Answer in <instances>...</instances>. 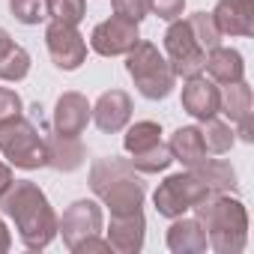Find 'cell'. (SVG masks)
I'll list each match as a JSON object with an SVG mask.
<instances>
[{
	"label": "cell",
	"instance_id": "obj_22",
	"mask_svg": "<svg viewBox=\"0 0 254 254\" xmlns=\"http://www.w3.org/2000/svg\"><path fill=\"white\" fill-rule=\"evenodd\" d=\"M200 138H203L206 153H218V156H221V153H230V147L236 144V132L230 129V123L218 120V114L209 117V120H203Z\"/></svg>",
	"mask_w": 254,
	"mask_h": 254
},
{
	"label": "cell",
	"instance_id": "obj_25",
	"mask_svg": "<svg viewBox=\"0 0 254 254\" xmlns=\"http://www.w3.org/2000/svg\"><path fill=\"white\" fill-rule=\"evenodd\" d=\"M186 21H189L191 33H194L197 45H200L206 54L221 45V33H218V27H215V21H212V12H194V15H189Z\"/></svg>",
	"mask_w": 254,
	"mask_h": 254
},
{
	"label": "cell",
	"instance_id": "obj_35",
	"mask_svg": "<svg viewBox=\"0 0 254 254\" xmlns=\"http://www.w3.org/2000/svg\"><path fill=\"white\" fill-rule=\"evenodd\" d=\"M12 248V236H9V230H6V224H3V218H0V254H6Z\"/></svg>",
	"mask_w": 254,
	"mask_h": 254
},
{
	"label": "cell",
	"instance_id": "obj_33",
	"mask_svg": "<svg viewBox=\"0 0 254 254\" xmlns=\"http://www.w3.org/2000/svg\"><path fill=\"white\" fill-rule=\"evenodd\" d=\"M236 135H239L245 144H251V141H254V123H251V117H245V120H239V123H236Z\"/></svg>",
	"mask_w": 254,
	"mask_h": 254
},
{
	"label": "cell",
	"instance_id": "obj_8",
	"mask_svg": "<svg viewBox=\"0 0 254 254\" xmlns=\"http://www.w3.org/2000/svg\"><path fill=\"white\" fill-rule=\"evenodd\" d=\"M45 45H48V54H51L54 66L63 69V72H75L87 60V42H84V36L78 33L75 24L51 21L45 27Z\"/></svg>",
	"mask_w": 254,
	"mask_h": 254
},
{
	"label": "cell",
	"instance_id": "obj_12",
	"mask_svg": "<svg viewBox=\"0 0 254 254\" xmlns=\"http://www.w3.org/2000/svg\"><path fill=\"white\" fill-rule=\"evenodd\" d=\"M90 117H93V105L87 102V96L69 90V93H63V96L57 99L51 123H54V132H57V135H72V138H78V135H84Z\"/></svg>",
	"mask_w": 254,
	"mask_h": 254
},
{
	"label": "cell",
	"instance_id": "obj_6",
	"mask_svg": "<svg viewBox=\"0 0 254 254\" xmlns=\"http://www.w3.org/2000/svg\"><path fill=\"white\" fill-rule=\"evenodd\" d=\"M206 194H212V191H206V186H203L191 171H186V174H171V177H165V183H159V189H156V194H153V203H156V212H159V215H165V218H180V215H186L189 209H194Z\"/></svg>",
	"mask_w": 254,
	"mask_h": 254
},
{
	"label": "cell",
	"instance_id": "obj_17",
	"mask_svg": "<svg viewBox=\"0 0 254 254\" xmlns=\"http://www.w3.org/2000/svg\"><path fill=\"white\" fill-rule=\"evenodd\" d=\"M48 141V168H54V171H60V174H72V171H78L81 165H84V159H87V150H84V144L78 141V138H72V135H51V138H45Z\"/></svg>",
	"mask_w": 254,
	"mask_h": 254
},
{
	"label": "cell",
	"instance_id": "obj_11",
	"mask_svg": "<svg viewBox=\"0 0 254 254\" xmlns=\"http://www.w3.org/2000/svg\"><path fill=\"white\" fill-rule=\"evenodd\" d=\"M90 120L99 126V132H105V135L123 132L126 126H129V120H132V96L126 90L102 93L96 99V105H93V117Z\"/></svg>",
	"mask_w": 254,
	"mask_h": 254
},
{
	"label": "cell",
	"instance_id": "obj_14",
	"mask_svg": "<svg viewBox=\"0 0 254 254\" xmlns=\"http://www.w3.org/2000/svg\"><path fill=\"white\" fill-rule=\"evenodd\" d=\"M212 21L221 36H251L254 33V0H218Z\"/></svg>",
	"mask_w": 254,
	"mask_h": 254
},
{
	"label": "cell",
	"instance_id": "obj_34",
	"mask_svg": "<svg viewBox=\"0 0 254 254\" xmlns=\"http://www.w3.org/2000/svg\"><path fill=\"white\" fill-rule=\"evenodd\" d=\"M12 180H15V177H12V165H9V162H3V159H0V191H6Z\"/></svg>",
	"mask_w": 254,
	"mask_h": 254
},
{
	"label": "cell",
	"instance_id": "obj_10",
	"mask_svg": "<svg viewBox=\"0 0 254 254\" xmlns=\"http://www.w3.org/2000/svg\"><path fill=\"white\" fill-rule=\"evenodd\" d=\"M138 24L129 21V18H120V15H111L105 18L102 24L93 27V36H90V48L99 54V57H120L126 51H132V45L138 42Z\"/></svg>",
	"mask_w": 254,
	"mask_h": 254
},
{
	"label": "cell",
	"instance_id": "obj_26",
	"mask_svg": "<svg viewBox=\"0 0 254 254\" xmlns=\"http://www.w3.org/2000/svg\"><path fill=\"white\" fill-rule=\"evenodd\" d=\"M30 72V54L21 45H12L0 57V81H24Z\"/></svg>",
	"mask_w": 254,
	"mask_h": 254
},
{
	"label": "cell",
	"instance_id": "obj_20",
	"mask_svg": "<svg viewBox=\"0 0 254 254\" xmlns=\"http://www.w3.org/2000/svg\"><path fill=\"white\" fill-rule=\"evenodd\" d=\"M203 186H206V191H212V194H221V191H233L239 183H236V171L230 168V162H221V159H203L200 165H194V168H189Z\"/></svg>",
	"mask_w": 254,
	"mask_h": 254
},
{
	"label": "cell",
	"instance_id": "obj_24",
	"mask_svg": "<svg viewBox=\"0 0 254 254\" xmlns=\"http://www.w3.org/2000/svg\"><path fill=\"white\" fill-rule=\"evenodd\" d=\"M129 162H132V168H135L138 174H162V171L171 168L174 156H171V147L159 141L156 147H150V150H144V153H135Z\"/></svg>",
	"mask_w": 254,
	"mask_h": 254
},
{
	"label": "cell",
	"instance_id": "obj_23",
	"mask_svg": "<svg viewBox=\"0 0 254 254\" xmlns=\"http://www.w3.org/2000/svg\"><path fill=\"white\" fill-rule=\"evenodd\" d=\"M159 141H162V126L153 123V120H141V123H135L132 129L126 132L123 147H126V153H129V156H135V153H144V150L156 147Z\"/></svg>",
	"mask_w": 254,
	"mask_h": 254
},
{
	"label": "cell",
	"instance_id": "obj_7",
	"mask_svg": "<svg viewBox=\"0 0 254 254\" xmlns=\"http://www.w3.org/2000/svg\"><path fill=\"white\" fill-rule=\"evenodd\" d=\"M165 54L177 78H194L206 66V51L197 45L189 21L183 18L171 21V27L165 30Z\"/></svg>",
	"mask_w": 254,
	"mask_h": 254
},
{
	"label": "cell",
	"instance_id": "obj_30",
	"mask_svg": "<svg viewBox=\"0 0 254 254\" xmlns=\"http://www.w3.org/2000/svg\"><path fill=\"white\" fill-rule=\"evenodd\" d=\"M111 3H114V15L129 18V21H135V24H141L144 15L150 12V9H147V0H111Z\"/></svg>",
	"mask_w": 254,
	"mask_h": 254
},
{
	"label": "cell",
	"instance_id": "obj_9",
	"mask_svg": "<svg viewBox=\"0 0 254 254\" xmlns=\"http://www.w3.org/2000/svg\"><path fill=\"white\" fill-rule=\"evenodd\" d=\"M57 233L63 236L66 248L72 251L78 242L102 233V206L96 200H75L57 218Z\"/></svg>",
	"mask_w": 254,
	"mask_h": 254
},
{
	"label": "cell",
	"instance_id": "obj_31",
	"mask_svg": "<svg viewBox=\"0 0 254 254\" xmlns=\"http://www.w3.org/2000/svg\"><path fill=\"white\" fill-rule=\"evenodd\" d=\"M147 9L156 12L162 21H177L186 9V0H147Z\"/></svg>",
	"mask_w": 254,
	"mask_h": 254
},
{
	"label": "cell",
	"instance_id": "obj_29",
	"mask_svg": "<svg viewBox=\"0 0 254 254\" xmlns=\"http://www.w3.org/2000/svg\"><path fill=\"white\" fill-rule=\"evenodd\" d=\"M21 114H24V102H21V96H18L15 90H9V87H0V126L18 120Z\"/></svg>",
	"mask_w": 254,
	"mask_h": 254
},
{
	"label": "cell",
	"instance_id": "obj_32",
	"mask_svg": "<svg viewBox=\"0 0 254 254\" xmlns=\"http://www.w3.org/2000/svg\"><path fill=\"white\" fill-rule=\"evenodd\" d=\"M108 251H111V245L102 236H90V239H84L72 248V254H108Z\"/></svg>",
	"mask_w": 254,
	"mask_h": 254
},
{
	"label": "cell",
	"instance_id": "obj_15",
	"mask_svg": "<svg viewBox=\"0 0 254 254\" xmlns=\"http://www.w3.org/2000/svg\"><path fill=\"white\" fill-rule=\"evenodd\" d=\"M218 102H221V90L215 87V81H206L203 75L186 78L183 87V108L186 114H191L194 120H209L218 114Z\"/></svg>",
	"mask_w": 254,
	"mask_h": 254
},
{
	"label": "cell",
	"instance_id": "obj_3",
	"mask_svg": "<svg viewBox=\"0 0 254 254\" xmlns=\"http://www.w3.org/2000/svg\"><path fill=\"white\" fill-rule=\"evenodd\" d=\"M194 218L206 230V242L218 254H239L245 251L248 242V212L245 203L230 197L227 191L221 194H206L194 206Z\"/></svg>",
	"mask_w": 254,
	"mask_h": 254
},
{
	"label": "cell",
	"instance_id": "obj_18",
	"mask_svg": "<svg viewBox=\"0 0 254 254\" xmlns=\"http://www.w3.org/2000/svg\"><path fill=\"white\" fill-rule=\"evenodd\" d=\"M203 69L209 72V78L215 84H233V81L245 78V60H242V54L236 48H224V45H218V48H212L206 54V66Z\"/></svg>",
	"mask_w": 254,
	"mask_h": 254
},
{
	"label": "cell",
	"instance_id": "obj_21",
	"mask_svg": "<svg viewBox=\"0 0 254 254\" xmlns=\"http://www.w3.org/2000/svg\"><path fill=\"white\" fill-rule=\"evenodd\" d=\"M218 114H224L230 123H239L245 117H254V111H251V87L245 81L224 84L221 102H218Z\"/></svg>",
	"mask_w": 254,
	"mask_h": 254
},
{
	"label": "cell",
	"instance_id": "obj_2",
	"mask_svg": "<svg viewBox=\"0 0 254 254\" xmlns=\"http://www.w3.org/2000/svg\"><path fill=\"white\" fill-rule=\"evenodd\" d=\"M90 189L102 203L111 209V215H129L144 206L147 189L141 177L135 174L129 159L120 156H105L90 165Z\"/></svg>",
	"mask_w": 254,
	"mask_h": 254
},
{
	"label": "cell",
	"instance_id": "obj_4",
	"mask_svg": "<svg viewBox=\"0 0 254 254\" xmlns=\"http://www.w3.org/2000/svg\"><path fill=\"white\" fill-rule=\"evenodd\" d=\"M126 72L135 81L138 93L150 102L168 99L177 87V75H174L168 57L153 42H144V39H138L132 45V51H126Z\"/></svg>",
	"mask_w": 254,
	"mask_h": 254
},
{
	"label": "cell",
	"instance_id": "obj_28",
	"mask_svg": "<svg viewBox=\"0 0 254 254\" xmlns=\"http://www.w3.org/2000/svg\"><path fill=\"white\" fill-rule=\"evenodd\" d=\"M9 12L15 15V21H21L27 27H33V24L48 18L45 0H9Z\"/></svg>",
	"mask_w": 254,
	"mask_h": 254
},
{
	"label": "cell",
	"instance_id": "obj_27",
	"mask_svg": "<svg viewBox=\"0 0 254 254\" xmlns=\"http://www.w3.org/2000/svg\"><path fill=\"white\" fill-rule=\"evenodd\" d=\"M84 6L87 0H45L51 21H63V24H78L84 18Z\"/></svg>",
	"mask_w": 254,
	"mask_h": 254
},
{
	"label": "cell",
	"instance_id": "obj_1",
	"mask_svg": "<svg viewBox=\"0 0 254 254\" xmlns=\"http://www.w3.org/2000/svg\"><path fill=\"white\" fill-rule=\"evenodd\" d=\"M0 212L12 218L21 242L30 251L48 248L57 236V212L51 209L45 191L30 180H12L6 191H0Z\"/></svg>",
	"mask_w": 254,
	"mask_h": 254
},
{
	"label": "cell",
	"instance_id": "obj_36",
	"mask_svg": "<svg viewBox=\"0 0 254 254\" xmlns=\"http://www.w3.org/2000/svg\"><path fill=\"white\" fill-rule=\"evenodd\" d=\"M12 45H15V42H12V36H9V33L3 30V27H0V57H3V54H6V51L12 48Z\"/></svg>",
	"mask_w": 254,
	"mask_h": 254
},
{
	"label": "cell",
	"instance_id": "obj_19",
	"mask_svg": "<svg viewBox=\"0 0 254 254\" xmlns=\"http://www.w3.org/2000/svg\"><path fill=\"white\" fill-rule=\"evenodd\" d=\"M168 147H171L174 162H183L186 168H194V165H200L206 159V147H203V138H200L197 126H180V129L171 135Z\"/></svg>",
	"mask_w": 254,
	"mask_h": 254
},
{
	"label": "cell",
	"instance_id": "obj_16",
	"mask_svg": "<svg viewBox=\"0 0 254 254\" xmlns=\"http://www.w3.org/2000/svg\"><path fill=\"white\" fill-rule=\"evenodd\" d=\"M174 224L168 227V248L174 254H200L209 248L206 230L197 218H171Z\"/></svg>",
	"mask_w": 254,
	"mask_h": 254
},
{
	"label": "cell",
	"instance_id": "obj_13",
	"mask_svg": "<svg viewBox=\"0 0 254 254\" xmlns=\"http://www.w3.org/2000/svg\"><path fill=\"white\" fill-rule=\"evenodd\" d=\"M144 233H147V221L144 212H129V215H111V227H108V245L111 251L120 254H138L144 248Z\"/></svg>",
	"mask_w": 254,
	"mask_h": 254
},
{
	"label": "cell",
	"instance_id": "obj_5",
	"mask_svg": "<svg viewBox=\"0 0 254 254\" xmlns=\"http://www.w3.org/2000/svg\"><path fill=\"white\" fill-rule=\"evenodd\" d=\"M0 153L12 168L21 171H36L48 165V141L24 117L0 126Z\"/></svg>",
	"mask_w": 254,
	"mask_h": 254
}]
</instances>
